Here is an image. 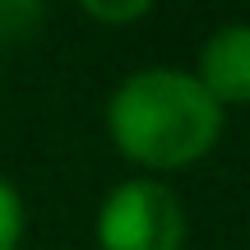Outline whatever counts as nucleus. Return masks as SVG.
Returning <instances> with one entry per match:
<instances>
[{"label": "nucleus", "instance_id": "7ed1b4c3", "mask_svg": "<svg viewBox=\"0 0 250 250\" xmlns=\"http://www.w3.org/2000/svg\"><path fill=\"white\" fill-rule=\"evenodd\" d=\"M199 88L218 107H246L250 102V23H218L199 46V61L190 70Z\"/></svg>", "mask_w": 250, "mask_h": 250}, {"label": "nucleus", "instance_id": "39448f33", "mask_svg": "<svg viewBox=\"0 0 250 250\" xmlns=\"http://www.w3.org/2000/svg\"><path fill=\"white\" fill-rule=\"evenodd\" d=\"M83 19H93V23H111V28H125V23H139V19L153 14L148 0H83L79 5Z\"/></svg>", "mask_w": 250, "mask_h": 250}, {"label": "nucleus", "instance_id": "423d86ee", "mask_svg": "<svg viewBox=\"0 0 250 250\" xmlns=\"http://www.w3.org/2000/svg\"><path fill=\"white\" fill-rule=\"evenodd\" d=\"M33 19H42V9L37 5H0V28H9V33H23V23H33Z\"/></svg>", "mask_w": 250, "mask_h": 250}, {"label": "nucleus", "instance_id": "20e7f679", "mask_svg": "<svg viewBox=\"0 0 250 250\" xmlns=\"http://www.w3.org/2000/svg\"><path fill=\"white\" fill-rule=\"evenodd\" d=\"M28 232V208H23V195L9 176H0V250H19Z\"/></svg>", "mask_w": 250, "mask_h": 250}, {"label": "nucleus", "instance_id": "f257e3e1", "mask_svg": "<svg viewBox=\"0 0 250 250\" xmlns=\"http://www.w3.org/2000/svg\"><path fill=\"white\" fill-rule=\"evenodd\" d=\"M227 111L181 65H144L107 98V139L148 176L195 167L218 148Z\"/></svg>", "mask_w": 250, "mask_h": 250}, {"label": "nucleus", "instance_id": "f03ea898", "mask_svg": "<svg viewBox=\"0 0 250 250\" xmlns=\"http://www.w3.org/2000/svg\"><path fill=\"white\" fill-rule=\"evenodd\" d=\"M93 236L98 250H186V204L162 176H130L98 204Z\"/></svg>", "mask_w": 250, "mask_h": 250}]
</instances>
